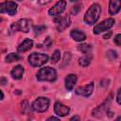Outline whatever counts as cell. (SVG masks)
<instances>
[{
	"label": "cell",
	"instance_id": "obj_6",
	"mask_svg": "<svg viewBox=\"0 0 121 121\" xmlns=\"http://www.w3.org/2000/svg\"><path fill=\"white\" fill-rule=\"evenodd\" d=\"M49 99L46 97H38L32 104V108L34 111L39 112H45L48 107H49Z\"/></svg>",
	"mask_w": 121,
	"mask_h": 121
},
{
	"label": "cell",
	"instance_id": "obj_25",
	"mask_svg": "<svg viewBox=\"0 0 121 121\" xmlns=\"http://www.w3.org/2000/svg\"><path fill=\"white\" fill-rule=\"evenodd\" d=\"M51 43H52L51 39H50L49 37H47V38L45 39V41L43 42V44H40V45H39V47H42V45H43V48H45V47L47 48V47H49V46L51 45Z\"/></svg>",
	"mask_w": 121,
	"mask_h": 121
},
{
	"label": "cell",
	"instance_id": "obj_16",
	"mask_svg": "<svg viewBox=\"0 0 121 121\" xmlns=\"http://www.w3.org/2000/svg\"><path fill=\"white\" fill-rule=\"evenodd\" d=\"M70 35L73 38V40H75L77 42H82V41H84L86 39V34L84 32L78 30V29L72 30L71 33H70Z\"/></svg>",
	"mask_w": 121,
	"mask_h": 121
},
{
	"label": "cell",
	"instance_id": "obj_18",
	"mask_svg": "<svg viewBox=\"0 0 121 121\" xmlns=\"http://www.w3.org/2000/svg\"><path fill=\"white\" fill-rule=\"evenodd\" d=\"M91 60H92V56L90 54H85V56L79 58L78 60V63L80 66H88L90 63H91Z\"/></svg>",
	"mask_w": 121,
	"mask_h": 121
},
{
	"label": "cell",
	"instance_id": "obj_29",
	"mask_svg": "<svg viewBox=\"0 0 121 121\" xmlns=\"http://www.w3.org/2000/svg\"><path fill=\"white\" fill-rule=\"evenodd\" d=\"M52 0H38V2L41 4V5H45V4H48L49 2H51Z\"/></svg>",
	"mask_w": 121,
	"mask_h": 121
},
{
	"label": "cell",
	"instance_id": "obj_11",
	"mask_svg": "<svg viewBox=\"0 0 121 121\" xmlns=\"http://www.w3.org/2000/svg\"><path fill=\"white\" fill-rule=\"evenodd\" d=\"M93 91H94V83L91 82L85 86H81V87L77 88L75 92L77 95H79L82 96H89L92 95Z\"/></svg>",
	"mask_w": 121,
	"mask_h": 121
},
{
	"label": "cell",
	"instance_id": "obj_21",
	"mask_svg": "<svg viewBox=\"0 0 121 121\" xmlns=\"http://www.w3.org/2000/svg\"><path fill=\"white\" fill-rule=\"evenodd\" d=\"M60 59V52L59 50H55V52L53 53L52 57H51V62L52 63H57Z\"/></svg>",
	"mask_w": 121,
	"mask_h": 121
},
{
	"label": "cell",
	"instance_id": "obj_20",
	"mask_svg": "<svg viewBox=\"0 0 121 121\" xmlns=\"http://www.w3.org/2000/svg\"><path fill=\"white\" fill-rule=\"evenodd\" d=\"M21 59V57L17 54V53H9L7 57H6V61L7 62H13V61H17Z\"/></svg>",
	"mask_w": 121,
	"mask_h": 121
},
{
	"label": "cell",
	"instance_id": "obj_12",
	"mask_svg": "<svg viewBox=\"0 0 121 121\" xmlns=\"http://www.w3.org/2000/svg\"><path fill=\"white\" fill-rule=\"evenodd\" d=\"M54 112L59 116H66L70 112V108L61 104L60 102H56L54 106Z\"/></svg>",
	"mask_w": 121,
	"mask_h": 121
},
{
	"label": "cell",
	"instance_id": "obj_31",
	"mask_svg": "<svg viewBox=\"0 0 121 121\" xmlns=\"http://www.w3.org/2000/svg\"><path fill=\"white\" fill-rule=\"evenodd\" d=\"M47 120H48V121H49V120H59V118H57V117H54V116H51V117H49Z\"/></svg>",
	"mask_w": 121,
	"mask_h": 121
},
{
	"label": "cell",
	"instance_id": "obj_26",
	"mask_svg": "<svg viewBox=\"0 0 121 121\" xmlns=\"http://www.w3.org/2000/svg\"><path fill=\"white\" fill-rule=\"evenodd\" d=\"M113 42H114V43H115L116 45L121 46V34H117V35L114 37Z\"/></svg>",
	"mask_w": 121,
	"mask_h": 121
},
{
	"label": "cell",
	"instance_id": "obj_15",
	"mask_svg": "<svg viewBox=\"0 0 121 121\" xmlns=\"http://www.w3.org/2000/svg\"><path fill=\"white\" fill-rule=\"evenodd\" d=\"M32 46H33V41L30 40V39H26L23 43H20V45L18 46L17 50H18V52L24 53V52L28 51L29 49H31Z\"/></svg>",
	"mask_w": 121,
	"mask_h": 121
},
{
	"label": "cell",
	"instance_id": "obj_2",
	"mask_svg": "<svg viewBox=\"0 0 121 121\" xmlns=\"http://www.w3.org/2000/svg\"><path fill=\"white\" fill-rule=\"evenodd\" d=\"M100 12H101V8L98 4H93L89 9L88 10L86 11L85 13V16H84V21L86 24L88 25H93L95 24L98 18H99V15H100Z\"/></svg>",
	"mask_w": 121,
	"mask_h": 121
},
{
	"label": "cell",
	"instance_id": "obj_36",
	"mask_svg": "<svg viewBox=\"0 0 121 121\" xmlns=\"http://www.w3.org/2000/svg\"><path fill=\"white\" fill-rule=\"evenodd\" d=\"M17 1H22V0H17Z\"/></svg>",
	"mask_w": 121,
	"mask_h": 121
},
{
	"label": "cell",
	"instance_id": "obj_33",
	"mask_svg": "<svg viewBox=\"0 0 121 121\" xmlns=\"http://www.w3.org/2000/svg\"><path fill=\"white\" fill-rule=\"evenodd\" d=\"M70 120H71V121H73V120H79V117H78V116H74V117H72Z\"/></svg>",
	"mask_w": 121,
	"mask_h": 121
},
{
	"label": "cell",
	"instance_id": "obj_9",
	"mask_svg": "<svg viewBox=\"0 0 121 121\" xmlns=\"http://www.w3.org/2000/svg\"><path fill=\"white\" fill-rule=\"evenodd\" d=\"M65 8H66V1L60 0L48 10V13L51 16H58L65 9Z\"/></svg>",
	"mask_w": 121,
	"mask_h": 121
},
{
	"label": "cell",
	"instance_id": "obj_8",
	"mask_svg": "<svg viewBox=\"0 0 121 121\" xmlns=\"http://www.w3.org/2000/svg\"><path fill=\"white\" fill-rule=\"evenodd\" d=\"M0 11L1 13L7 12L9 15H15L17 11V4L12 1H5L0 5Z\"/></svg>",
	"mask_w": 121,
	"mask_h": 121
},
{
	"label": "cell",
	"instance_id": "obj_17",
	"mask_svg": "<svg viewBox=\"0 0 121 121\" xmlns=\"http://www.w3.org/2000/svg\"><path fill=\"white\" fill-rule=\"evenodd\" d=\"M24 67L21 66V65H17L15 66L12 70H11V77L14 78V79H21L23 78V75H24Z\"/></svg>",
	"mask_w": 121,
	"mask_h": 121
},
{
	"label": "cell",
	"instance_id": "obj_13",
	"mask_svg": "<svg viewBox=\"0 0 121 121\" xmlns=\"http://www.w3.org/2000/svg\"><path fill=\"white\" fill-rule=\"evenodd\" d=\"M121 9V0H110L109 3V13L111 15H115L119 12Z\"/></svg>",
	"mask_w": 121,
	"mask_h": 121
},
{
	"label": "cell",
	"instance_id": "obj_10",
	"mask_svg": "<svg viewBox=\"0 0 121 121\" xmlns=\"http://www.w3.org/2000/svg\"><path fill=\"white\" fill-rule=\"evenodd\" d=\"M55 23H56L57 29L59 31H62L70 26V17L68 15H65L63 17H59L55 20Z\"/></svg>",
	"mask_w": 121,
	"mask_h": 121
},
{
	"label": "cell",
	"instance_id": "obj_23",
	"mask_svg": "<svg viewBox=\"0 0 121 121\" xmlns=\"http://www.w3.org/2000/svg\"><path fill=\"white\" fill-rule=\"evenodd\" d=\"M70 59H71V54H70L69 52H65V54H64V59H63V62H62V64H61V67L66 66V65L69 63Z\"/></svg>",
	"mask_w": 121,
	"mask_h": 121
},
{
	"label": "cell",
	"instance_id": "obj_14",
	"mask_svg": "<svg viewBox=\"0 0 121 121\" xmlns=\"http://www.w3.org/2000/svg\"><path fill=\"white\" fill-rule=\"evenodd\" d=\"M77 76L74 75V74H70L68 75L66 78H65V88L68 90V91H71L73 90L76 82H77Z\"/></svg>",
	"mask_w": 121,
	"mask_h": 121
},
{
	"label": "cell",
	"instance_id": "obj_30",
	"mask_svg": "<svg viewBox=\"0 0 121 121\" xmlns=\"http://www.w3.org/2000/svg\"><path fill=\"white\" fill-rule=\"evenodd\" d=\"M111 35H112V32H109V33L105 34V35L103 36V38H104V39H109V38L111 37Z\"/></svg>",
	"mask_w": 121,
	"mask_h": 121
},
{
	"label": "cell",
	"instance_id": "obj_3",
	"mask_svg": "<svg viewBox=\"0 0 121 121\" xmlns=\"http://www.w3.org/2000/svg\"><path fill=\"white\" fill-rule=\"evenodd\" d=\"M48 61V56L41 53H32L28 56V62L34 67H39Z\"/></svg>",
	"mask_w": 121,
	"mask_h": 121
},
{
	"label": "cell",
	"instance_id": "obj_7",
	"mask_svg": "<svg viewBox=\"0 0 121 121\" xmlns=\"http://www.w3.org/2000/svg\"><path fill=\"white\" fill-rule=\"evenodd\" d=\"M114 25V19L112 18H108L104 21H102L101 23L97 24L95 27H94V33L95 34H99L103 31H106L108 29H110L112 26Z\"/></svg>",
	"mask_w": 121,
	"mask_h": 121
},
{
	"label": "cell",
	"instance_id": "obj_4",
	"mask_svg": "<svg viewBox=\"0 0 121 121\" xmlns=\"http://www.w3.org/2000/svg\"><path fill=\"white\" fill-rule=\"evenodd\" d=\"M31 21L28 19H20L18 22L11 25V29L14 31H22V32H28L31 27Z\"/></svg>",
	"mask_w": 121,
	"mask_h": 121
},
{
	"label": "cell",
	"instance_id": "obj_1",
	"mask_svg": "<svg viewBox=\"0 0 121 121\" xmlns=\"http://www.w3.org/2000/svg\"><path fill=\"white\" fill-rule=\"evenodd\" d=\"M37 79L40 81H49L53 82L57 79V72L52 67H43L41 68L37 73Z\"/></svg>",
	"mask_w": 121,
	"mask_h": 121
},
{
	"label": "cell",
	"instance_id": "obj_19",
	"mask_svg": "<svg viewBox=\"0 0 121 121\" xmlns=\"http://www.w3.org/2000/svg\"><path fill=\"white\" fill-rule=\"evenodd\" d=\"M92 49H93V46L92 44H89V43H83V44L78 45V50L84 54H90Z\"/></svg>",
	"mask_w": 121,
	"mask_h": 121
},
{
	"label": "cell",
	"instance_id": "obj_35",
	"mask_svg": "<svg viewBox=\"0 0 121 121\" xmlns=\"http://www.w3.org/2000/svg\"><path fill=\"white\" fill-rule=\"evenodd\" d=\"M70 1H72V2H76V1H78V0H70Z\"/></svg>",
	"mask_w": 121,
	"mask_h": 121
},
{
	"label": "cell",
	"instance_id": "obj_24",
	"mask_svg": "<svg viewBox=\"0 0 121 121\" xmlns=\"http://www.w3.org/2000/svg\"><path fill=\"white\" fill-rule=\"evenodd\" d=\"M107 56H108L109 60H115V59L117 58V53H116L114 50H109L108 53H107Z\"/></svg>",
	"mask_w": 121,
	"mask_h": 121
},
{
	"label": "cell",
	"instance_id": "obj_5",
	"mask_svg": "<svg viewBox=\"0 0 121 121\" xmlns=\"http://www.w3.org/2000/svg\"><path fill=\"white\" fill-rule=\"evenodd\" d=\"M111 100H112V98H111V96H109L101 105H99L98 107H96L93 111V115L95 117L100 118L103 115L107 114V112L109 111V108H110V105H111Z\"/></svg>",
	"mask_w": 121,
	"mask_h": 121
},
{
	"label": "cell",
	"instance_id": "obj_28",
	"mask_svg": "<svg viewBox=\"0 0 121 121\" xmlns=\"http://www.w3.org/2000/svg\"><path fill=\"white\" fill-rule=\"evenodd\" d=\"M80 9V7L79 6H76V7H73V9H72V13H78Z\"/></svg>",
	"mask_w": 121,
	"mask_h": 121
},
{
	"label": "cell",
	"instance_id": "obj_22",
	"mask_svg": "<svg viewBox=\"0 0 121 121\" xmlns=\"http://www.w3.org/2000/svg\"><path fill=\"white\" fill-rule=\"evenodd\" d=\"M45 29H46L45 26H35L33 27V30H34L35 35H40V34H42Z\"/></svg>",
	"mask_w": 121,
	"mask_h": 121
},
{
	"label": "cell",
	"instance_id": "obj_32",
	"mask_svg": "<svg viewBox=\"0 0 121 121\" xmlns=\"http://www.w3.org/2000/svg\"><path fill=\"white\" fill-rule=\"evenodd\" d=\"M1 84H2V85H5V84H6V79H5L4 78H1Z\"/></svg>",
	"mask_w": 121,
	"mask_h": 121
},
{
	"label": "cell",
	"instance_id": "obj_27",
	"mask_svg": "<svg viewBox=\"0 0 121 121\" xmlns=\"http://www.w3.org/2000/svg\"><path fill=\"white\" fill-rule=\"evenodd\" d=\"M116 100H117V103H118L119 105H121V88H119V90H118V92H117Z\"/></svg>",
	"mask_w": 121,
	"mask_h": 121
},
{
	"label": "cell",
	"instance_id": "obj_34",
	"mask_svg": "<svg viewBox=\"0 0 121 121\" xmlns=\"http://www.w3.org/2000/svg\"><path fill=\"white\" fill-rule=\"evenodd\" d=\"M0 93H1V100H2L4 99V94H3V91H0Z\"/></svg>",
	"mask_w": 121,
	"mask_h": 121
}]
</instances>
